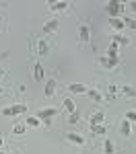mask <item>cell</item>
Instances as JSON below:
<instances>
[{
  "instance_id": "4fadbf2b",
  "label": "cell",
  "mask_w": 136,
  "mask_h": 154,
  "mask_svg": "<svg viewBox=\"0 0 136 154\" xmlns=\"http://www.w3.org/2000/svg\"><path fill=\"white\" fill-rule=\"evenodd\" d=\"M46 97H54V93H56V80L54 78H49L48 82H46Z\"/></svg>"
},
{
  "instance_id": "484cf974",
  "label": "cell",
  "mask_w": 136,
  "mask_h": 154,
  "mask_svg": "<svg viewBox=\"0 0 136 154\" xmlns=\"http://www.w3.org/2000/svg\"><path fill=\"white\" fill-rule=\"evenodd\" d=\"M126 119L128 121H136V111H126Z\"/></svg>"
},
{
  "instance_id": "ba28073f",
  "label": "cell",
  "mask_w": 136,
  "mask_h": 154,
  "mask_svg": "<svg viewBox=\"0 0 136 154\" xmlns=\"http://www.w3.org/2000/svg\"><path fill=\"white\" fill-rule=\"evenodd\" d=\"M78 37H81V41H83V43H89L91 33H89V27H87V25H81V27H78Z\"/></svg>"
},
{
  "instance_id": "7c38bea8",
  "label": "cell",
  "mask_w": 136,
  "mask_h": 154,
  "mask_svg": "<svg viewBox=\"0 0 136 154\" xmlns=\"http://www.w3.org/2000/svg\"><path fill=\"white\" fill-rule=\"evenodd\" d=\"M103 121H105V115H103L101 111L93 113V115L89 117V123H91V125H97V123H103Z\"/></svg>"
},
{
  "instance_id": "83f0119b",
  "label": "cell",
  "mask_w": 136,
  "mask_h": 154,
  "mask_svg": "<svg viewBox=\"0 0 136 154\" xmlns=\"http://www.w3.org/2000/svg\"><path fill=\"white\" fill-rule=\"evenodd\" d=\"M2 115H11V107H4L2 109Z\"/></svg>"
},
{
  "instance_id": "5bb4252c",
  "label": "cell",
  "mask_w": 136,
  "mask_h": 154,
  "mask_svg": "<svg viewBox=\"0 0 136 154\" xmlns=\"http://www.w3.org/2000/svg\"><path fill=\"white\" fill-rule=\"evenodd\" d=\"M118 93H120V88H118L115 84H109V86H107V97H105V99H107V101H113Z\"/></svg>"
},
{
  "instance_id": "6da1fadb",
  "label": "cell",
  "mask_w": 136,
  "mask_h": 154,
  "mask_svg": "<svg viewBox=\"0 0 136 154\" xmlns=\"http://www.w3.org/2000/svg\"><path fill=\"white\" fill-rule=\"evenodd\" d=\"M118 62H120V56H101L99 58V64L103 66V68H115L118 66Z\"/></svg>"
},
{
  "instance_id": "5b68a950",
  "label": "cell",
  "mask_w": 136,
  "mask_h": 154,
  "mask_svg": "<svg viewBox=\"0 0 136 154\" xmlns=\"http://www.w3.org/2000/svg\"><path fill=\"white\" fill-rule=\"evenodd\" d=\"M48 54H49L48 39H37V56H48Z\"/></svg>"
},
{
  "instance_id": "ac0fdd59",
  "label": "cell",
  "mask_w": 136,
  "mask_h": 154,
  "mask_svg": "<svg viewBox=\"0 0 136 154\" xmlns=\"http://www.w3.org/2000/svg\"><path fill=\"white\" fill-rule=\"evenodd\" d=\"M91 130H93V134H95V136H105V125H103V123H97V125H91Z\"/></svg>"
},
{
  "instance_id": "d6986e66",
  "label": "cell",
  "mask_w": 136,
  "mask_h": 154,
  "mask_svg": "<svg viewBox=\"0 0 136 154\" xmlns=\"http://www.w3.org/2000/svg\"><path fill=\"white\" fill-rule=\"evenodd\" d=\"M27 111V105H12L11 107V115H21Z\"/></svg>"
},
{
  "instance_id": "9a60e30c",
  "label": "cell",
  "mask_w": 136,
  "mask_h": 154,
  "mask_svg": "<svg viewBox=\"0 0 136 154\" xmlns=\"http://www.w3.org/2000/svg\"><path fill=\"white\" fill-rule=\"evenodd\" d=\"M25 125H29V128H39V125H41V119H37L35 115H31V117L25 119Z\"/></svg>"
},
{
  "instance_id": "277c9868",
  "label": "cell",
  "mask_w": 136,
  "mask_h": 154,
  "mask_svg": "<svg viewBox=\"0 0 136 154\" xmlns=\"http://www.w3.org/2000/svg\"><path fill=\"white\" fill-rule=\"evenodd\" d=\"M87 97H89V99H91L93 103H99V105H101V103L105 101V97L101 95L99 91H95V88H87Z\"/></svg>"
},
{
  "instance_id": "4dcf8cb0",
  "label": "cell",
  "mask_w": 136,
  "mask_h": 154,
  "mask_svg": "<svg viewBox=\"0 0 136 154\" xmlns=\"http://www.w3.org/2000/svg\"><path fill=\"white\" fill-rule=\"evenodd\" d=\"M2 74H4V72H2V68H0V76H2Z\"/></svg>"
},
{
  "instance_id": "cb8c5ba5",
  "label": "cell",
  "mask_w": 136,
  "mask_h": 154,
  "mask_svg": "<svg viewBox=\"0 0 136 154\" xmlns=\"http://www.w3.org/2000/svg\"><path fill=\"white\" fill-rule=\"evenodd\" d=\"M122 21H124V27L134 29V31H136V21H134V19H122Z\"/></svg>"
},
{
  "instance_id": "52a82bcc",
  "label": "cell",
  "mask_w": 136,
  "mask_h": 154,
  "mask_svg": "<svg viewBox=\"0 0 136 154\" xmlns=\"http://www.w3.org/2000/svg\"><path fill=\"white\" fill-rule=\"evenodd\" d=\"M68 142H72V144H76V146H85V138L83 136H78V134H74V131H68Z\"/></svg>"
},
{
  "instance_id": "ffe728a7",
  "label": "cell",
  "mask_w": 136,
  "mask_h": 154,
  "mask_svg": "<svg viewBox=\"0 0 136 154\" xmlns=\"http://www.w3.org/2000/svg\"><path fill=\"white\" fill-rule=\"evenodd\" d=\"M111 41H115L118 45H126V43H128L130 39H128V37H124V35H120V33H115V35L111 37Z\"/></svg>"
},
{
  "instance_id": "30bf717a",
  "label": "cell",
  "mask_w": 136,
  "mask_h": 154,
  "mask_svg": "<svg viewBox=\"0 0 136 154\" xmlns=\"http://www.w3.org/2000/svg\"><path fill=\"white\" fill-rule=\"evenodd\" d=\"M68 2H49V8L54 12H62V11H68Z\"/></svg>"
},
{
  "instance_id": "e0dca14e",
  "label": "cell",
  "mask_w": 136,
  "mask_h": 154,
  "mask_svg": "<svg viewBox=\"0 0 136 154\" xmlns=\"http://www.w3.org/2000/svg\"><path fill=\"white\" fill-rule=\"evenodd\" d=\"M120 91H122V95L130 97V99H132V97H136V88H134V86H130V84H126V86H122Z\"/></svg>"
},
{
  "instance_id": "7402d4cb",
  "label": "cell",
  "mask_w": 136,
  "mask_h": 154,
  "mask_svg": "<svg viewBox=\"0 0 136 154\" xmlns=\"http://www.w3.org/2000/svg\"><path fill=\"white\" fill-rule=\"evenodd\" d=\"M64 109H66L68 113H76V111H74V103L70 99H64Z\"/></svg>"
},
{
  "instance_id": "44dd1931",
  "label": "cell",
  "mask_w": 136,
  "mask_h": 154,
  "mask_svg": "<svg viewBox=\"0 0 136 154\" xmlns=\"http://www.w3.org/2000/svg\"><path fill=\"white\" fill-rule=\"evenodd\" d=\"M109 25L115 29V31H122V29H124V21H122V19H111Z\"/></svg>"
},
{
  "instance_id": "8992f818",
  "label": "cell",
  "mask_w": 136,
  "mask_h": 154,
  "mask_svg": "<svg viewBox=\"0 0 136 154\" xmlns=\"http://www.w3.org/2000/svg\"><path fill=\"white\" fill-rule=\"evenodd\" d=\"M68 91L74 93V95H85L87 86H85V84H78V82H72V84H68Z\"/></svg>"
},
{
  "instance_id": "603a6c76",
  "label": "cell",
  "mask_w": 136,
  "mask_h": 154,
  "mask_svg": "<svg viewBox=\"0 0 136 154\" xmlns=\"http://www.w3.org/2000/svg\"><path fill=\"white\" fill-rule=\"evenodd\" d=\"M103 150H105V154H113V142H111V140H105Z\"/></svg>"
},
{
  "instance_id": "f546056e",
  "label": "cell",
  "mask_w": 136,
  "mask_h": 154,
  "mask_svg": "<svg viewBox=\"0 0 136 154\" xmlns=\"http://www.w3.org/2000/svg\"><path fill=\"white\" fill-rule=\"evenodd\" d=\"M2 144H4V138H0V148H2Z\"/></svg>"
},
{
  "instance_id": "9c48e42d",
  "label": "cell",
  "mask_w": 136,
  "mask_h": 154,
  "mask_svg": "<svg viewBox=\"0 0 136 154\" xmlns=\"http://www.w3.org/2000/svg\"><path fill=\"white\" fill-rule=\"evenodd\" d=\"M58 27H60L58 21H56V19H52V21H48V23L43 25V29H41V31H43V33H54V31H58Z\"/></svg>"
},
{
  "instance_id": "8fae6325",
  "label": "cell",
  "mask_w": 136,
  "mask_h": 154,
  "mask_svg": "<svg viewBox=\"0 0 136 154\" xmlns=\"http://www.w3.org/2000/svg\"><path fill=\"white\" fill-rule=\"evenodd\" d=\"M33 78H35L37 82H41V80H43V66H41L39 62H35V68H33Z\"/></svg>"
},
{
  "instance_id": "4316f807",
  "label": "cell",
  "mask_w": 136,
  "mask_h": 154,
  "mask_svg": "<svg viewBox=\"0 0 136 154\" xmlns=\"http://www.w3.org/2000/svg\"><path fill=\"white\" fill-rule=\"evenodd\" d=\"M68 121H70V123H78V113H70Z\"/></svg>"
},
{
  "instance_id": "f1b7e54d",
  "label": "cell",
  "mask_w": 136,
  "mask_h": 154,
  "mask_svg": "<svg viewBox=\"0 0 136 154\" xmlns=\"http://www.w3.org/2000/svg\"><path fill=\"white\" fill-rule=\"evenodd\" d=\"M128 6H130V8H132V11L136 12V2H130V4H128Z\"/></svg>"
},
{
  "instance_id": "2e32d148",
  "label": "cell",
  "mask_w": 136,
  "mask_h": 154,
  "mask_svg": "<svg viewBox=\"0 0 136 154\" xmlns=\"http://www.w3.org/2000/svg\"><path fill=\"white\" fill-rule=\"evenodd\" d=\"M120 134H122L124 138L130 136V121H128V119H124V121H122V125H120Z\"/></svg>"
},
{
  "instance_id": "d4e9b609",
  "label": "cell",
  "mask_w": 136,
  "mask_h": 154,
  "mask_svg": "<svg viewBox=\"0 0 136 154\" xmlns=\"http://www.w3.org/2000/svg\"><path fill=\"white\" fill-rule=\"evenodd\" d=\"M12 131H14L17 136H21V134H23V131H25V125H23V123H17V125L12 128Z\"/></svg>"
},
{
  "instance_id": "7a4b0ae2",
  "label": "cell",
  "mask_w": 136,
  "mask_h": 154,
  "mask_svg": "<svg viewBox=\"0 0 136 154\" xmlns=\"http://www.w3.org/2000/svg\"><path fill=\"white\" fill-rule=\"evenodd\" d=\"M105 11H107V14H109L111 19H118V14L122 12V4H120L118 0H111V2H107Z\"/></svg>"
},
{
  "instance_id": "1f68e13d",
  "label": "cell",
  "mask_w": 136,
  "mask_h": 154,
  "mask_svg": "<svg viewBox=\"0 0 136 154\" xmlns=\"http://www.w3.org/2000/svg\"><path fill=\"white\" fill-rule=\"evenodd\" d=\"M0 93H2V88H0Z\"/></svg>"
},
{
  "instance_id": "3957f363",
  "label": "cell",
  "mask_w": 136,
  "mask_h": 154,
  "mask_svg": "<svg viewBox=\"0 0 136 154\" xmlns=\"http://www.w3.org/2000/svg\"><path fill=\"white\" fill-rule=\"evenodd\" d=\"M56 113H58V109H54V107H49V109H41V111L37 113L35 117H37V119H41V121H46V119H52L54 115H56Z\"/></svg>"
}]
</instances>
